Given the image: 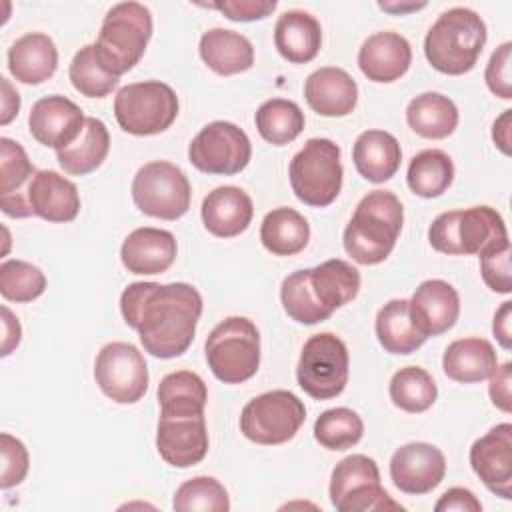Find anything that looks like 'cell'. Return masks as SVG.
<instances>
[{"label":"cell","mask_w":512,"mask_h":512,"mask_svg":"<svg viewBox=\"0 0 512 512\" xmlns=\"http://www.w3.org/2000/svg\"><path fill=\"white\" fill-rule=\"evenodd\" d=\"M202 306L200 292L186 282H132L120 296L124 322L140 334L144 350L162 360L190 348Z\"/></svg>","instance_id":"obj_1"},{"label":"cell","mask_w":512,"mask_h":512,"mask_svg":"<svg viewBox=\"0 0 512 512\" xmlns=\"http://www.w3.org/2000/svg\"><path fill=\"white\" fill-rule=\"evenodd\" d=\"M402 224L400 198L390 190H372L358 202L344 228V250L358 264H380L394 250Z\"/></svg>","instance_id":"obj_2"},{"label":"cell","mask_w":512,"mask_h":512,"mask_svg":"<svg viewBox=\"0 0 512 512\" xmlns=\"http://www.w3.org/2000/svg\"><path fill=\"white\" fill-rule=\"evenodd\" d=\"M484 20L470 8L456 6L442 12L424 38V56L430 66L448 76L470 72L486 44Z\"/></svg>","instance_id":"obj_3"},{"label":"cell","mask_w":512,"mask_h":512,"mask_svg":"<svg viewBox=\"0 0 512 512\" xmlns=\"http://www.w3.org/2000/svg\"><path fill=\"white\" fill-rule=\"evenodd\" d=\"M150 38V10L140 2H120L106 12L94 52L104 70L120 78L140 62Z\"/></svg>","instance_id":"obj_4"},{"label":"cell","mask_w":512,"mask_h":512,"mask_svg":"<svg viewBox=\"0 0 512 512\" xmlns=\"http://www.w3.org/2000/svg\"><path fill=\"white\" fill-rule=\"evenodd\" d=\"M508 240L502 216L490 206H472L438 214L428 228V242L448 256H472Z\"/></svg>","instance_id":"obj_5"},{"label":"cell","mask_w":512,"mask_h":512,"mask_svg":"<svg viewBox=\"0 0 512 512\" xmlns=\"http://www.w3.org/2000/svg\"><path fill=\"white\" fill-rule=\"evenodd\" d=\"M204 354L212 374L224 384L250 380L260 366V332L244 316H228L208 334Z\"/></svg>","instance_id":"obj_6"},{"label":"cell","mask_w":512,"mask_h":512,"mask_svg":"<svg viewBox=\"0 0 512 512\" xmlns=\"http://www.w3.org/2000/svg\"><path fill=\"white\" fill-rule=\"evenodd\" d=\"M288 176L300 202L314 208L330 206L342 190L340 146L330 138H310L290 160Z\"/></svg>","instance_id":"obj_7"},{"label":"cell","mask_w":512,"mask_h":512,"mask_svg":"<svg viewBox=\"0 0 512 512\" xmlns=\"http://www.w3.org/2000/svg\"><path fill=\"white\" fill-rule=\"evenodd\" d=\"M118 126L134 136H154L172 126L178 116L176 92L160 80L122 86L114 96Z\"/></svg>","instance_id":"obj_8"},{"label":"cell","mask_w":512,"mask_h":512,"mask_svg":"<svg viewBox=\"0 0 512 512\" xmlns=\"http://www.w3.org/2000/svg\"><path fill=\"white\" fill-rule=\"evenodd\" d=\"M330 502L338 512L404 510L380 484L378 464L366 454L340 460L330 476Z\"/></svg>","instance_id":"obj_9"},{"label":"cell","mask_w":512,"mask_h":512,"mask_svg":"<svg viewBox=\"0 0 512 512\" xmlns=\"http://www.w3.org/2000/svg\"><path fill=\"white\" fill-rule=\"evenodd\" d=\"M348 348L332 332H320L306 340L296 366L298 386L314 400H330L348 384Z\"/></svg>","instance_id":"obj_10"},{"label":"cell","mask_w":512,"mask_h":512,"mask_svg":"<svg viewBox=\"0 0 512 512\" xmlns=\"http://www.w3.org/2000/svg\"><path fill=\"white\" fill-rule=\"evenodd\" d=\"M304 420V402L294 392L270 390L242 408L240 432L254 444L278 446L292 440Z\"/></svg>","instance_id":"obj_11"},{"label":"cell","mask_w":512,"mask_h":512,"mask_svg":"<svg viewBox=\"0 0 512 512\" xmlns=\"http://www.w3.org/2000/svg\"><path fill=\"white\" fill-rule=\"evenodd\" d=\"M190 182L172 162L154 160L144 164L132 180L136 208L152 218L178 220L190 208Z\"/></svg>","instance_id":"obj_12"},{"label":"cell","mask_w":512,"mask_h":512,"mask_svg":"<svg viewBox=\"0 0 512 512\" xmlns=\"http://www.w3.org/2000/svg\"><path fill=\"white\" fill-rule=\"evenodd\" d=\"M252 156V144L246 132L226 120L206 124L188 144V160L194 168L216 176H234L242 172Z\"/></svg>","instance_id":"obj_13"},{"label":"cell","mask_w":512,"mask_h":512,"mask_svg":"<svg viewBox=\"0 0 512 512\" xmlns=\"http://www.w3.org/2000/svg\"><path fill=\"white\" fill-rule=\"evenodd\" d=\"M98 388L116 404H136L148 390V366L142 352L130 342H108L94 362Z\"/></svg>","instance_id":"obj_14"},{"label":"cell","mask_w":512,"mask_h":512,"mask_svg":"<svg viewBox=\"0 0 512 512\" xmlns=\"http://www.w3.org/2000/svg\"><path fill=\"white\" fill-rule=\"evenodd\" d=\"M446 474V458L442 450L428 442H408L390 458V478L404 494H428Z\"/></svg>","instance_id":"obj_15"},{"label":"cell","mask_w":512,"mask_h":512,"mask_svg":"<svg viewBox=\"0 0 512 512\" xmlns=\"http://www.w3.org/2000/svg\"><path fill=\"white\" fill-rule=\"evenodd\" d=\"M470 466L482 484L496 496L512 498V424L490 428L470 448Z\"/></svg>","instance_id":"obj_16"},{"label":"cell","mask_w":512,"mask_h":512,"mask_svg":"<svg viewBox=\"0 0 512 512\" xmlns=\"http://www.w3.org/2000/svg\"><path fill=\"white\" fill-rule=\"evenodd\" d=\"M156 450L174 468H190L208 454V428L204 414L160 416L156 428Z\"/></svg>","instance_id":"obj_17"},{"label":"cell","mask_w":512,"mask_h":512,"mask_svg":"<svg viewBox=\"0 0 512 512\" xmlns=\"http://www.w3.org/2000/svg\"><path fill=\"white\" fill-rule=\"evenodd\" d=\"M86 116L82 108L66 96H46L34 102L28 114V130L42 146L60 150L72 144L82 128Z\"/></svg>","instance_id":"obj_18"},{"label":"cell","mask_w":512,"mask_h":512,"mask_svg":"<svg viewBox=\"0 0 512 512\" xmlns=\"http://www.w3.org/2000/svg\"><path fill=\"white\" fill-rule=\"evenodd\" d=\"M416 328L426 336L448 332L460 316V296L452 284L440 278L424 280L408 300Z\"/></svg>","instance_id":"obj_19"},{"label":"cell","mask_w":512,"mask_h":512,"mask_svg":"<svg viewBox=\"0 0 512 512\" xmlns=\"http://www.w3.org/2000/svg\"><path fill=\"white\" fill-rule=\"evenodd\" d=\"M178 244L172 232L152 226L132 230L120 248V260L132 274L154 276L166 272L176 260Z\"/></svg>","instance_id":"obj_20"},{"label":"cell","mask_w":512,"mask_h":512,"mask_svg":"<svg viewBox=\"0 0 512 512\" xmlns=\"http://www.w3.org/2000/svg\"><path fill=\"white\" fill-rule=\"evenodd\" d=\"M412 64L410 42L390 30L374 32L358 50V66L370 82L388 84L402 78Z\"/></svg>","instance_id":"obj_21"},{"label":"cell","mask_w":512,"mask_h":512,"mask_svg":"<svg viewBox=\"0 0 512 512\" xmlns=\"http://www.w3.org/2000/svg\"><path fill=\"white\" fill-rule=\"evenodd\" d=\"M28 206L32 216L64 224L80 212V194L72 180L54 170H38L28 184Z\"/></svg>","instance_id":"obj_22"},{"label":"cell","mask_w":512,"mask_h":512,"mask_svg":"<svg viewBox=\"0 0 512 512\" xmlns=\"http://www.w3.org/2000/svg\"><path fill=\"white\" fill-rule=\"evenodd\" d=\"M304 98L316 114L342 118L352 114L356 108L358 84L346 70L338 66H324L306 78Z\"/></svg>","instance_id":"obj_23"},{"label":"cell","mask_w":512,"mask_h":512,"mask_svg":"<svg viewBox=\"0 0 512 512\" xmlns=\"http://www.w3.org/2000/svg\"><path fill=\"white\" fill-rule=\"evenodd\" d=\"M36 172L26 150L16 140L0 138V208L6 216H32L26 194Z\"/></svg>","instance_id":"obj_24"},{"label":"cell","mask_w":512,"mask_h":512,"mask_svg":"<svg viewBox=\"0 0 512 512\" xmlns=\"http://www.w3.org/2000/svg\"><path fill=\"white\" fill-rule=\"evenodd\" d=\"M200 216L212 236L234 238L250 226L254 204L242 188L218 186L202 200Z\"/></svg>","instance_id":"obj_25"},{"label":"cell","mask_w":512,"mask_h":512,"mask_svg":"<svg viewBox=\"0 0 512 512\" xmlns=\"http://www.w3.org/2000/svg\"><path fill=\"white\" fill-rule=\"evenodd\" d=\"M56 68V44L44 32H26L8 48V70L22 84H42Z\"/></svg>","instance_id":"obj_26"},{"label":"cell","mask_w":512,"mask_h":512,"mask_svg":"<svg viewBox=\"0 0 512 512\" xmlns=\"http://www.w3.org/2000/svg\"><path fill=\"white\" fill-rule=\"evenodd\" d=\"M274 46L278 54L292 64L314 60L322 46L320 22L304 10H286L274 26Z\"/></svg>","instance_id":"obj_27"},{"label":"cell","mask_w":512,"mask_h":512,"mask_svg":"<svg viewBox=\"0 0 512 512\" xmlns=\"http://www.w3.org/2000/svg\"><path fill=\"white\" fill-rule=\"evenodd\" d=\"M498 368V356L486 338L470 336L450 342L442 354L444 374L460 384H474L490 378Z\"/></svg>","instance_id":"obj_28"},{"label":"cell","mask_w":512,"mask_h":512,"mask_svg":"<svg viewBox=\"0 0 512 512\" xmlns=\"http://www.w3.org/2000/svg\"><path fill=\"white\" fill-rule=\"evenodd\" d=\"M202 62L220 76L246 72L254 64L252 42L240 32L228 28H210L202 34L198 46Z\"/></svg>","instance_id":"obj_29"},{"label":"cell","mask_w":512,"mask_h":512,"mask_svg":"<svg viewBox=\"0 0 512 512\" xmlns=\"http://www.w3.org/2000/svg\"><path fill=\"white\" fill-rule=\"evenodd\" d=\"M352 160L358 174L374 184L390 180L402 162L398 140L386 130H364L352 148Z\"/></svg>","instance_id":"obj_30"},{"label":"cell","mask_w":512,"mask_h":512,"mask_svg":"<svg viewBox=\"0 0 512 512\" xmlns=\"http://www.w3.org/2000/svg\"><path fill=\"white\" fill-rule=\"evenodd\" d=\"M110 150V134L102 120L86 116L80 136L56 150V160L60 168L70 176H86L102 166Z\"/></svg>","instance_id":"obj_31"},{"label":"cell","mask_w":512,"mask_h":512,"mask_svg":"<svg viewBox=\"0 0 512 512\" xmlns=\"http://www.w3.org/2000/svg\"><path fill=\"white\" fill-rule=\"evenodd\" d=\"M374 330L380 346L390 354H412L428 340L416 328L410 304L404 298H394L378 310Z\"/></svg>","instance_id":"obj_32"},{"label":"cell","mask_w":512,"mask_h":512,"mask_svg":"<svg viewBox=\"0 0 512 512\" xmlns=\"http://www.w3.org/2000/svg\"><path fill=\"white\" fill-rule=\"evenodd\" d=\"M456 104L440 92H424L412 98L406 106V122L422 138L442 140L448 138L458 126Z\"/></svg>","instance_id":"obj_33"},{"label":"cell","mask_w":512,"mask_h":512,"mask_svg":"<svg viewBox=\"0 0 512 512\" xmlns=\"http://www.w3.org/2000/svg\"><path fill=\"white\" fill-rule=\"evenodd\" d=\"M310 286L322 308L332 314L356 298L360 272L350 262L332 258L310 268Z\"/></svg>","instance_id":"obj_34"},{"label":"cell","mask_w":512,"mask_h":512,"mask_svg":"<svg viewBox=\"0 0 512 512\" xmlns=\"http://www.w3.org/2000/svg\"><path fill=\"white\" fill-rule=\"evenodd\" d=\"M308 240L310 224L294 208H274L262 220L260 242L274 256H294L306 248Z\"/></svg>","instance_id":"obj_35"},{"label":"cell","mask_w":512,"mask_h":512,"mask_svg":"<svg viewBox=\"0 0 512 512\" xmlns=\"http://www.w3.org/2000/svg\"><path fill=\"white\" fill-rule=\"evenodd\" d=\"M208 390L204 380L190 370L166 374L158 384L160 416H196L204 414Z\"/></svg>","instance_id":"obj_36"},{"label":"cell","mask_w":512,"mask_h":512,"mask_svg":"<svg viewBox=\"0 0 512 512\" xmlns=\"http://www.w3.org/2000/svg\"><path fill=\"white\" fill-rule=\"evenodd\" d=\"M454 180L452 158L438 148H428L412 156L406 172L408 188L420 198L442 196Z\"/></svg>","instance_id":"obj_37"},{"label":"cell","mask_w":512,"mask_h":512,"mask_svg":"<svg viewBox=\"0 0 512 512\" xmlns=\"http://www.w3.org/2000/svg\"><path fill=\"white\" fill-rule=\"evenodd\" d=\"M258 134L274 144L284 146L300 136L304 130V112L300 106L286 98H272L260 104L254 116Z\"/></svg>","instance_id":"obj_38"},{"label":"cell","mask_w":512,"mask_h":512,"mask_svg":"<svg viewBox=\"0 0 512 512\" xmlns=\"http://www.w3.org/2000/svg\"><path fill=\"white\" fill-rule=\"evenodd\" d=\"M390 400L396 408L408 414L426 412L438 396L434 378L420 366H406L394 372L388 386Z\"/></svg>","instance_id":"obj_39"},{"label":"cell","mask_w":512,"mask_h":512,"mask_svg":"<svg viewBox=\"0 0 512 512\" xmlns=\"http://www.w3.org/2000/svg\"><path fill=\"white\" fill-rule=\"evenodd\" d=\"M280 300L284 312L298 324L312 326L328 320L332 314L322 308L310 286V268L296 270L282 280Z\"/></svg>","instance_id":"obj_40"},{"label":"cell","mask_w":512,"mask_h":512,"mask_svg":"<svg viewBox=\"0 0 512 512\" xmlns=\"http://www.w3.org/2000/svg\"><path fill=\"white\" fill-rule=\"evenodd\" d=\"M364 436V422L352 408H330L324 410L314 422L316 442L334 452L356 446Z\"/></svg>","instance_id":"obj_41"},{"label":"cell","mask_w":512,"mask_h":512,"mask_svg":"<svg viewBox=\"0 0 512 512\" xmlns=\"http://www.w3.org/2000/svg\"><path fill=\"white\" fill-rule=\"evenodd\" d=\"M68 76L74 90L86 98H104L120 82L118 76L104 70V66L98 62L94 44H86L74 54L68 68Z\"/></svg>","instance_id":"obj_42"},{"label":"cell","mask_w":512,"mask_h":512,"mask_svg":"<svg viewBox=\"0 0 512 512\" xmlns=\"http://www.w3.org/2000/svg\"><path fill=\"white\" fill-rule=\"evenodd\" d=\"M172 508L178 512H226L230 510V498L216 478L196 476L176 488Z\"/></svg>","instance_id":"obj_43"},{"label":"cell","mask_w":512,"mask_h":512,"mask_svg":"<svg viewBox=\"0 0 512 512\" xmlns=\"http://www.w3.org/2000/svg\"><path fill=\"white\" fill-rule=\"evenodd\" d=\"M46 290L44 272L26 260H4L0 264V294L10 302H32Z\"/></svg>","instance_id":"obj_44"},{"label":"cell","mask_w":512,"mask_h":512,"mask_svg":"<svg viewBox=\"0 0 512 512\" xmlns=\"http://www.w3.org/2000/svg\"><path fill=\"white\" fill-rule=\"evenodd\" d=\"M478 256H480V274L484 284L498 294H510L512 292L510 240L494 244L484 252H480Z\"/></svg>","instance_id":"obj_45"},{"label":"cell","mask_w":512,"mask_h":512,"mask_svg":"<svg viewBox=\"0 0 512 512\" xmlns=\"http://www.w3.org/2000/svg\"><path fill=\"white\" fill-rule=\"evenodd\" d=\"M0 450H2L0 486L8 490L12 486H18L26 478L30 468V458H28L26 446L8 432L0 434Z\"/></svg>","instance_id":"obj_46"},{"label":"cell","mask_w":512,"mask_h":512,"mask_svg":"<svg viewBox=\"0 0 512 512\" xmlns=\"http://www.w3.org/2000/svg\"><path fill=\"white\" fill-rule=\"evenodd\" d=\"M510 60H512V42H504L492 52V56L486 64V72H484V80H486L488 90L494 96L502 98V100L512 98Z\"/></svg>","instance_id":"obj_47"},{"label":"cell","mask_w":512,"mask_h":512,"mask_svg":"<svg viewBox=\"0 0 512 512\" xmlns=\"http://www.w3.org/2000/svg\"><path fill=\"white\" fill-rule=\"evenodd\" d=\"M208 8L218 10L232 22H254L270 16L278 2L276 0H224V2H212L204 4Z\"/></svg>","instance_id":"obj_48"},{"label":"cell","mask_w":512,"mask_h":512,"mask_svg":"<svg viewBox=\"0 0 512 512\" xmlns=\"http://www.w3.org/2000/svg\"><path fill=\"white\" fill-rule=\"evenodd\" d=\"M510 382H512V364L504 362L502 366H498L494 370V374L490 376V386H488V394H490L492 404L498 410H502L504 414H510V410H512Z\"/></svg>","instance_id":"obj_49"},{"label":"cell","mask_w":512,"mask_h":512,"mask_svg":"<svg viewBox=\"0 0 512 512\" xmlns=\"http://www.w3.org/2000/svg\"><path fill=\"white\" fill-rule=\"evenodd\" d=\"M436 512H480L482 504L468 488H448L434 506Z\"/></svg>","instance_id":"obj_50"},{"label":"cell","mask_w":512,"mask_h":512,"mask_svg":"<svg viewBox=\"0 0 512 512\" xmlns=\"http://www.w3.org/2000/svg\"><path fill=\"white\" fill-rule=\"evenodd\" d=\"M0 314H2V350H0V356L6 358L10 356L16 346L20 344V338H22V328H20V322L18 318L10 312L8 306H2L0 308Z\"/></svg>","instance_id":"obj_51"},{"label":"cell","mask_w":512,"mask_h":512,"mask_svg":"<svg viewBox=\"0 0 512 512\" xmlns=\"http://www.w3.org/2000/svg\"><path fill=\"white\" fill-rule=\"evenodd\" d=\"M510 320H512V302L506 300L502 302V306L496 310L494 320H492V332L496 336V340L500 342V346L504 350H510L512 346V328H510Z\"/></svg>","instance_id":"obj_52"},{"label":"cell","mask_w":512,"mask_h":512,"mask_svg":"<svg viewBox=\"0 0 512 512\" xmlns=\"http://www.w3.org/2000/svg\"><path fill=\"white\" fill-rule=\"evenodd\" d=\"M2 84V112H0V124L6 126L12 122V118L18 114L20 110V96L18 92L12 88L8 78H0Z\"/></svg>","instance_id":"obj_53"},{"label":"cell","mask_w":512,"mask_h":512,"mask_svg":"<svg viewBox=\"0 0 512 512\" xmlns=\"http://www.w3.org/2000/svg\"><path fill=\"white\" fill-rule=\"evenodd\" d=\"M510 126H512V110H504L492 126V140L498 146V150L506 156H510Z\"/></svg>","instance_id":"obj_54"},{"label":"cell","mask_w":512,"mask_h":512,"mask_svg":"<svg viewBox=\"0 0 512 512\" xmlns=\"http://www.w3.org/2000/svg\"><path fill=\"white\" fill-rule=\"evenodd\" d=\"M424 6H426V2H420V4H416V2H412V4L378 2V8H380V10H384V12H390V14H394V16H398V14H406V12H416V10L424 8Z\"/></svg>","instance_id":"obj_55"}]
</instances>
